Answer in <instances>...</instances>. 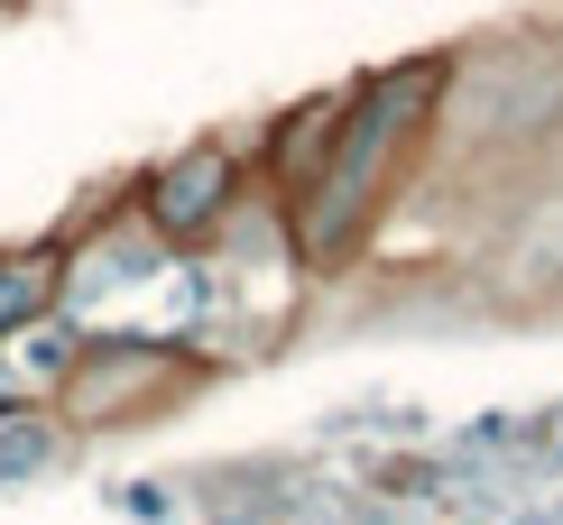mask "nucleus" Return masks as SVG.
<instances>
[{
    "instance_id": "obj_2",
    "label": "nucleus",
    "mask_w": 563,
    "mask_h": 525,
    "mask_svg": "<svg viewBox=\"0 0 563 525\" xmlns=\"http://www.w3.org/2000/svg\"><path fill=\"white\" fill-rule=\"evenodd\" d=\"M231 185H241L231 148H185L167 176L148 185V222H157V231H203V222H222Z\"/></svg>"
},
{
    "instance_id": "obj_4",
    "label": "nucleus",
    "mask_w": 563,
    "mask_h": 525,
    "mask_svg": "<svg viewBox=\"0 0 563 525\" xmlns=\"http://www.w3.org/2000/svg\"><path fill=\"white\" fill-rule=\"evenodd\" d=\"M46 451H56V443H46L37 424H29V434H10V443H0V480H19V470H46Z\"/></svg>"
},
{
    "instance_id": "obj_5",
    "label": "nucleus",
    "mask_w": 563,
    "mask_h": 525,
    "mask_svg": "<svg viewBox=\"0 0 563 525\" xmlns=\"http://www.w3.org/2000/svg\"><path fill=\"white\" fill-rule=\"evenodd\" d=\"M314 138H333V102H314V111H305V121L287 130V166H296L305 148H314Z\"/></svg>"
},
{
    "instance_id": "obj_1",
    "label": "nucleus",
    "mask_w": 563,
    "mask_h": 525,
    "mask_svg": "<svg viewBox=\"0 0 563 525\" xmlns=\"http://www.w3.org/2000/svg\"><path fill=\"white\" fill-rule=\"evenodd\" d=\"M426 102H434V65H407V75H379L333 121L323 176L305 185V222H296V241H305L314 268H333V258L361 241V222H369V203H379V185H388V166H397V148H407V130H416Z\"/></svg>"
},
{
    "instance_id": "obj_3",
    "label": "nucleus",
    "mask_w": 563,
    "mask_h": 525,
    "mask_svg": "<svg viewBox=\"0 0 563 525\" xmlns=\"http://www.w3.org/2000/svg\"><path fill=\"white\" fill-rule=\"evenodd\" d=\"M56 304V258H0V332H19L29 314H46Z\"/></svg>"
}]
</instances>
